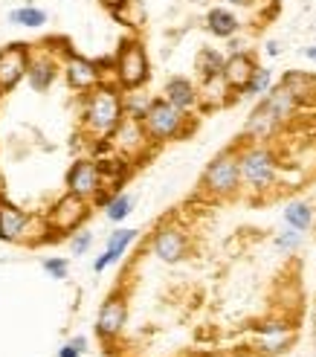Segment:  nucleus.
<instances>
[{"label": "nucleus", "mask_w": 316, "mask_h": 357, "mask_svg": "<svg viewBox=\"0 0 316 357\" xmlns=\"http://www.w3.org/2000/svg\"><path fill=\"white\" fill-rule=\"evenodd\" d=\"M125 3H131V0H102V6H104V9H111V12L119 9V6H125Z\"/></svg>", "instance_id": "obj_34"}, {"label": "nucleus", "mask_w": 316, "mask_h": 357, "mask_svg": "<svg viewBox=\"0 0 316 357\" xmlns=\"http://www.w3.org/2000/svg\"><path fill=\"white\" fill-rule=\"evenodd\" d=\"M264 102L270 105V108L276 111V116L282 119V122H287L296 111H299V105H302V99L296 96L290 87H285V84H276V87H270V93L264 96Z\"/></svg>", "instance_id": "obj_21"}, {"label": "nucleus", "mask_w": 316, "mask_h": 357, "mask_svg": "<svg viewBox=\"0 0 316 357\" xmlns=\"http://www.w3.org/2000/svg\"><path fill=\"white\" fill-rule=\"evenodd\" d=\"M163 96L171 102V105H177L180 111H195L198 105H200V87L191 82V79H186V76H171L168 82H166V87H163Z\"/></svg>", "instance_id": "obj_16"}, {"label": "nucleus", "mask_w": 316, "mask_h": 357, "mask_svg": "<svg viewBox=\"0 0 316 357\" xmlns=\"http://www.w3.org/2000/svg\"><path fill=\"white\" fill-rule=\"evenodd\" d=\"M305 59H310V61H316V47H305Z\"/></svg>", "instance_id": "obj_37"}, {"label": "nucleus", "mask_w": 316, "mask_h": 357, "mask_svg": "<svg viewBox=\"0 0 316 357\" xmlns=\"http://www.w3.org/2000/svg\"><path fill=\"white\" fill-rule=\"evenodd\" d=\"M299 247H302V233H299V229L285 227L282 233L276 236V250H278V253H296Z\"/></svg>", "instance_id": "obj_30"}, {"label": "nucleus", "mask_w": 316, "mask_h": 357, "mask_svg": "<svg viewBox=\"0 0 316 357\" xmlns=\"http://www.w3.org/2000/svg\"><path fill=\"white\" fill-rule=\"evenodd\" d=\"M282 84H285V87H290V91L305 102V99H308V93H313L316 79H313L310 73H299V70H287V73L282 76Z\"/></svg>", "instance_id": "obj_28"}, {"label": "nucleus", "mask_w": 316, "mask_h": 357, "mask_svg": "<svg viewBox=\"0 0 316 357\" xmlns=\"http://www.w3.org/2000/svg\"><path fill=\"white\" fill-rule=\"evenodd\" d=\"M58 76V64L52 61L49 56H32L29 61V73H26V82L35 93H44L52 87V82H56Z\"/></svg>", "instance_id": "obj_19"}, {"label": "nucleus", "mask_w": 316, "mask_h": 357, "mask_svg": "<svg viewBox=\"0 0 316 357\" xmlns=\"http://www.w3.org/2000/svg\"><path fill=\"white\" fill-rule=\"evenodd\" d=\"M32 61V47L29 44H9L0 50V93H9L17 87Z\"/></svg>", "instance_id": "obj_9"}, {"label": "nucleus", "mask_w": 316, "mask_h": 357, "mask_svg": "<svg viewBox=\"0 0 316 357\" xmlns=\"http://www.w3.org/2000/svg\"><path fill=\"white\" fill-rule=\"evenodd\" d=\"M90 244H93V233H90V229H76V233L70 236V253H73V256H84L87 250H90Z\"/></svg>", "instance_id": "obj_31"}, {"label": "nucleus", "mask_w": 316, "mask_h": 357, "mask_svg": "<svg viewBox=\"0 0 316 357\" xmlns=\"http://www.w3.org/2000/svg\"><path fill=\"white\" fill-rule=\"evenodd\" d=\"M143 125H145V134L151 142H168V139H180L191 131V116L186 111H180L177 105H171L166 96L154 99L148 114L143 116Z\"/></svg>", "instance_id": "obj_3"}, {"label": "nucleus", "mask_w": 316, "mask_h": 357, "mask_svg": "<svg viewBox=\"0 0 316 357\" xmlns=\"http://www.w3.org/2000/svg\"><path fill=\"white\" fill-rule=\"evenodd\" d=\"M116 21H122V24H128V26H143V6H139V0H131V3H125V6H119V9H113L111 12Z\"/></svg>", "instance_id": "obj_29"}, {"label": "nucleus", "mask_w": 316, "mask_h": 357, "mask_svg": "<svg viewBox=\"0 0 316 357\" xmlns=\"http://www.w3.org/2000/svg\"><path fill=\"white\" fill-rule=\"evenodd\" d=\"M87 212H90V201L79 198V195L67 192L64 198H58L52 204L49 215H47V233H76V229L84 224Z\"/></svg>", "instance_id": "obj_6"}, {"label": "nucleus", "mask_w": 316, "mask_h": 357, "mask_svg": "<svg viewBox=\"0 0 316 357\" xmlns=\"http://www.w3.org/2000/svg\"><path fill=\"white\" fill-rule=\"evenodd\" d=\"M84 349H87V340H84V337H73V340L64 343V346L58 349V357H81Z\"/></svg>", "instance_id": "obj_33"}, {"label": "nucleus", "mask_w": 316, "mask_h": 357, "mask_svg": "<svg viewBox=\"0 0 316 357\" xmlns=\"http://www.w3.org/2000/svg\"><path fill=\"white\" fill-rule=\"evenodd\" d=\"M186 247H189L186 233L174 224H163L151 238V253L166 264H177L186 256Z\"/></svg>", "instance_id": "obj_11"}, {"label": "nucleus", "mask_w": 316, "mask_h": 357, "mask_svg": "<svg viewBox=\"0 0 316 357\" xmlns=\"http://www.w3.org/2000/svg\"><path fill=\"white\" fill-rule=\"evenodd\" d=\"M61 70H64V76H67V84L73 87L76 93H84L87 96L90 91H96L99 84H104L102 64L84 59V56H76V52H67Z\"/></svg>", "instance_id": "obj_8"}, {"label": "nucleus", "mask_w": 316, "mask_h": 357, "mask_svg": "<svg viewBox=\"0 0 316 357\" xmlns=\"http://www.w3.org/2000/svg\"><path fill=\"white\" fill-rule=\"evenodd\" d=\"M136 236H139V229H131V227H122V229H116V233H111L104 253L96 256V261H93V271L102 273V271H108L111 264H116L122 256H125V250L136 241Z\"/></svg>", "instance_id": "obj_17"}, {"label": "nucleus", "mask_w": 316, "mask_h": 357, "mask_svg": "<svg viewBox=\"0 0 316 357\" xmlns=\"http://www.w3.org/2000/svg\"><path fill=\"white\" fill-rule=\"evenodd\" d=\"M223 3H230V6H244V9H247V6L255 3V0H223Z\"/></svg>", "instance_id": "obj_36"}, {"label": "nucleus", "mask_w": 316, "mask_h": 357, "mask_svg": "<svg viewBox=\"0 0 316 357\" xmlns=\"http://www.w3.org/2000/svg\"><path fill=\"white\" fill-rule=\"evenodd\" d=\"M148 76H151V64H148V52L143 41L125 38L113 56V82L122 91H136V87H143L148 82Z\"/></svg>", "instance_id": "obj_4"}, {"label": "nucleus", "mask_w": 316, "mask_h": 357, "mask_svg": "<svg viewBox=\"0 0 316 357\" xmlns=\"http://www.w3.org/2000/svg\"><path fill=\"white\" fill-rule=\"evenodd\" d=\"M29 229V215L21 209L9 204L6 198L0 201V241H24Z\"/></svg>", "instance_id": "obj_15"}, {"label": "nucleus", "mask_w": 316, "mask_h": 357, "mask_svg": "<svg viewBox=\"0 0 316 357\" xmlns=\"http://www.w3.org/2000/svg\"><path fill=\"white\" fill-rule=\"evenodd\" d=\"M206 29L212 32L215 38L230 41V38H235L238 29H241V17L232 9H226V6H212L206 12Z\"/></svg>", "instance_id": "obj_18"}, {"label": "nucleus", "mask_w": 316, "mask_h": 357, "mask_svg": "<svg viewBox=\"0 0 316 357\" xmlns=\"http://www.w3.org/2000/svg\"><path fill=\"white\" fill-rule=\"evenodd\" d=\"M290 326L287 323H278V319H273V323H264L258 328V343H261V351L267 354H278L285 351V346L290 343Z\"/></svg>", "instance_id": "obj_20"}, {"label": "nucleus", "mask_w": 316, "mask_h": 357, "mask_svg": "<svg viewBox=\"0 0 316 357\" xmlns=\"http://www.w3.org/2000/svg\"><path fill=\"white\" fill-rule=\"evenodd\" d=\"M273 87V70L270 67H255V73L250 79V84L244 87L241 96H253V99H264Z\"/></svg>", "instance_id": "obj_26"}, {"label": "nucleus", "mask_w": 316, "mask_h": 357, "mask_svg": "<svg viewBox=\"0 0 316 357\" xmlns=\"http://www.w3.org/2000/svg\"><path fill=\"white\" fill-rule=\"evenodd\" d=\"M41 267L49 273V279H67V271H70L67 259H44Z\"/></svg>", "instance_id": "obj_32"}, {"label": "nucleus", "mask_w": 316, "mask_h": 357, "mask_svg": "<svg viewBox=\"0 0 316 357\" xmlns=\"http://www.w3.org/2000/svg\"><path fill=\"white\" fill-rule=\"evenodd\" d=\"M241 160V183L250 192H267L278 183V160L264 142H250L238 151Z\"/></svg>", "instance_id": "obj_2"}, {"label": "nucleus", "mask_w": 316, "mask_h": 357, "mask_svg": "<svg viewBox=\"0 0 316 357\" xmlns=\"http://www.w3.org/2000/svg\"><path fill=\"white\" fill-rule=\"evenodd\" d=\"M122 87L119 84H99L96 91H90L84 96V111H81V122L84 128L90 131L93 137L108 139L119 122L125 119V105H122Z\"/></svg>", "instance_id": "obj_1"}, {"label": "nucleus", "mask_w": 316, "mask_h": 357, "mask_svg": "<svg viewBox=\"0 0 316 357\" xmlns=\"http://www.w3.org/2000/svg\"><path fill=\"white\" fill-rule=\"evenodd\" d=\"M9 24L15 26H26V29H41L47 24V12L38 9V6H17L9 12Z\"/></svg>", "instance_id": "obj_24"}, {"label": "nucleus", "mask_w": 316, "mask_h": 357, "mask_svg": "<svg viewBox=\"0 0 316 357\" xmlns=\"http://www.w3.org/2000/svg\"><path fill=\"white\" fill-rule=\"evenodd\" d=\"M151 96L148 93H143L136 87V91H125L122 93V105H125V116H134V119H143L145 114H148V108H151Z\"/></svg>", "instance_id": "obj_27"}, {"label": "nucleus", "mask_w": 316, "mask_h": 357, "mask_svg": "<svg viewBox=\"0 0 316 357\" xmlns=\"http://www.w3.org/2000/svg\"><path fill=\"white\" fill-rule=\"evenodd\" d=\"M108 142H111V149H116L122 157H128V160H136L139 154L145 151V146H148V134H145V125H143V119H134V116H125L119 122V128L108 137Z\"/></svg>", "instance_id": "obj_10"}, {"label": "nucleus", "mask_w": 316, "mask_h": 357, "mask_svg": "<svg viewBox=\"0 0 316 357\" xmlns=\"http://www.w3.org/2000/svg\"><path fill=\"white\" fill-rule=\"evenodd\" d=\"M267 56H282V44H278V41H267Z\"/></svg>", "instance_id": "obj_35"}, {"label": "nucleus", "mask_w": 316, "mask_h": 357, "mask_svg": "<svg viewBox=\"0 0 316 357\" xmlns=\"http://www.w3.org/2000/svg\"><path fill=\"white\" fill-rule=\"evenodd\" d=\"M131 212H134V195H128V192H116V195H111V201L104 204V218L113 224L125 221Z\"/></svg>", "instance_id": "obj_25"}, {"label": "nucleus", "mask_w": 316, "mask_h": 357, "mask_svg": "<svg viewBox=\"0 0 316 357\" xmlns=\"http://www.w3.org/2000/svg\"><path fill=\"white\" fill-rule=\"evenodd\" d=\"M223 64H226V56H221L215 47H203V50L198 52V59H195V70L200 73L203 82L218 79V76L223 73Z\"/></svg>", "instance_id": "obj_22"}, {"label": "nucleus", "mask_w": 316, "mask_h": 357, "mask_svg": "<svg viewBox=\"0 0 316 357\" xmlns=\"http://www.w3.org/2000/svg\"><path fill=\"white\" fill-rule=\"evenodd\" d=\"M6 198V183H3V174H0V201Z\"/></svg>", "instance_id": "obj_38"}, {"label": "nucleus", "mask_w": 316, "mask_h": 357, "mask_svg": "<svg viewBox=\"0 0 316 357\" xmlns=\"http://www.w3.org/2000/svg\"><path fill=\"white\" fill-rule=\"evenodd\" d=\"M200 189L212 198H232L241 189V160L235 149H226L218 157H212V163L203 169Z\"/></svg>", "instance_id": "obj_5"}, {"label": "nucleus", "mask_w": 316, "mask_h": 357, "mask_svg": "<svg viewBox=\"0 0 316 357\" xmlns=\"http://www.w3.org/2000/svg\"><path fill=\"white\" fill-rule=\"evenodd\" d=\"M255 59L250 56V52H230L226 56V64H223V82L230 84V91H238L244 93V87L250 84L253 73H255Z\"/></svg>", "instance_id": "obj_14"}, {"label": "nucleus", "mask_w": 316, "mask_h": 357, "mask_svg": "<svg viewBox=\"0 0 316 357\" xmlns=\"http://www.w3.org/2000/svg\"><path fill=\"white\" fill-rule=\"evenodd\" d=\"M125 319H128V305H125V296H108L102 302L99 308V317H96V334L104 337V340H111L116 337L122 328H125Z\"/></svg>", "instance_id": "obj_12"}, {"label": "nucleus", "mask_w": 316, "mask_h": 357, "mask_svg": "<svg viewBox=\"0 0 316 357\" xmlns=\"http://www.w3.org/2000/svg\"><path fill=\"white\" fill-rule=\"evenodd\" d=\"M278 128H282V119H278L276 111L270 108L264 99H261L255 108H253V114L247 116V125H244V137H247L250 142H264V139H270Z\"/></svg>", "instance_id": "obj_13"}, {"label": "nucleus", "mask_w": 316, "mask_h": 357, "mask_svg": "<svg viewBox=\"0 0 316 357\" xmlns=\"http://www.w3.org/2000/svg\"><path fill=\"white\" fill-rule=\"evenodd\" d=\"M104 189V174L99 160H76L67 172V192L79 195L84 201H96Z\"/></svg>", "instance_id": "obj_7"}, {"label": "nucleus", "mask_w": 316, "mask_h": 357, "mask_svg": "<svg viewBox=\"0 0 316 357\" xmlns=\"http://www.w3.org/2000/svg\"><path fill=\"white\" fill-rule=\"evenodd\" d=\"M285 224L305 233V229H310V224H313V206L308 201H290L285 206Z\"/></svg>", "instance_id": "obj_23"}]
</instances>
